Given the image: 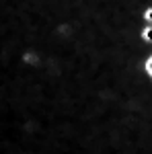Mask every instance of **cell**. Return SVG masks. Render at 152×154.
Segmentation results:
<instances>
[{
    "label": "cell",
    "mask_w": 152,
    "mask_h": 154,
    "mask_svg": "<svg viewBox=\"0 0 152 154\" xmlns=\"http://www.w3.org/2000/svg\"><path fill=\"white\" fill-rule=\"evenodd\" d=\"M146 72H148V74L152 76V58L148 60V64H146Z\"/></svg>",
    "instance_id": "cell-1"
},
{
    "label": "cell",
    "mask_w": 152,
    "mask_h": 154,
    "mask_svg": "<svg viewBox=\"0 0 152 154\" xmlns=\"http://www.w3.org/2000/svg\"><path fill=\"white\" fill-rule=\"evenodd\" d=\"M144 39H152V29H146L144 31Z\"/></svg>",
    "instance_id": "cell-2"
},
{
    "label": "cell",
    "mask_w": 152,
    "mask_h": 154,
    "mask_svg": "<svg viewBox=\"0 0 152 154\" xmlns=\"http://www.w3.org/2000/svg\"><path fill=\"white\" fill-rule=\"evenodd\" d=\"M146 19H150V21H152V8H150L148 12H146Z\"/></svg>",
    "instance_id": "cell-3"
}]
</instances>
